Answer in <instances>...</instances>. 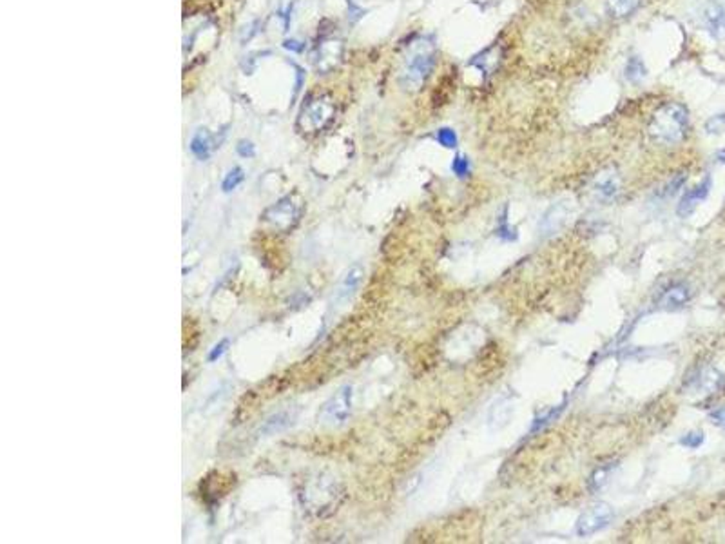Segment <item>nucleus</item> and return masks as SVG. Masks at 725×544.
<instances>
[{"mask_svg":"<svg viewBox=\"0 0 725 544\" xmlns=\"http://www.w3.org/2000/svg\"><path fill=\"white\" fill-rule=\"evenodd\" d=\"M435 62V44L428 36L414 40L403 56L399 82L406 91H417L430 76Z\"/></svg>","mask_w":725,"mask_h":544,"instance_id":"1","label":"nucleus"},{"mask_svg":"<svg viewBox=\"0 0 725 544\" xmlns=\"http://www.w3.org/2000/svg\"><path fill=\"white\" fill-rule=\"evenodd\" d=\"M687 133V111L680 104H666L656 111L649 124L651 138L664 146L682 142Z\"/></svg>","mask_w":725,"mask_h":544,"instance_id":"2","label":"nucleus"},{"mask_svg":"<svg viewBox=\"0 0 725 544\" xmlns=\"http://www.w3.org/2000/svg\"><path fill=\"white\" fill-rule=\"evenodd\" d=\"M334 115H336V106L330 96H314L309 102L303 104L296 127L303 134H318L330 126Z\"/></svg>","mask_w":725,"mask_h":544,"instance_id":"3","label":"nucleus"},{"mask_svg":"<svg viewBox=\"0 0 725 544\" xmlns=\"http://www.w3.org/2000/svg\"><path fill=\"white\" fill-rule=\"evenodd\" d=\"M301 218V201H296L292 196H285L269 207L263 213V221L278 233H289L298 225Z\"/></svg>","mask_w":725,"mask_h":544,"instance_id":"4","label":"nucleus"},{"mask_svg":"<svg viewBox=\"0 0 725 544\" xmlns=\"http://www.w3.org/2000/svg\"><path fill=\"white\" fill-rule=\"evenodd\" d=\"M352 405L354 388L350 385H345L323 405L321 412H319V421L326 426H332V428L343 426L352 415Z\"/></svg>","mask_w":725,"mask_h":544,"instance_id":"5","label":"nucleus"},{"mask_svg":"<svg viewBox=\"0 0 725 544\" xmlns=\"http://www.w3.org/2000/svg\"><path fill=\"white\" fill-rule=\"evenodd\" d=\"M613 519H615V512H613L611 505L602 501L595 503V505H591L588 510L580 513V517L576 519L575 533L579 537H591L595 533L602 532L604 528H608L613 523Z\"/></svg>","mask_w":725,"mask_h":544,"instance_id":"6","label":"nucleus"},{"mask_svg":"<svg viewBox=\"0 0 725 544\" xmlns=\"http://www.w3.org/2000/svg\"><path fill=\"white\" fill-rule=\"evenodd\" d=\"M698 20L713 39H725V4L718 0H709L698 11Z\"/></svg>","mask_w":725,"mask_h":544,"instance_id":"7","label":"nucleus"},{"mask_svg":"<svg viewBox=\"0 0 725 544\" xmlns=\"http://www.w3.org/2000/svg\"><path fill=\"white\" fill-rule=\"evenodd\" d=\"M569 213H571V207L568 206V201L553 203V206L544 213L542 220L539 221V233H541L542 236H551V234L559 233V231L568 223Z\"/></svg>","mask_w":725,"mask_h":544,"instance_id":"8","label":"nucleus"},{"mask_svg":"<svg viewBox=\"0 0 725 544\" xmlns=\"http://www.w3.org/2000/svg\"><path fill=\"white\" fill-rule=\"evenodd\" d=\"M725 387V378L720 371L713 367H706L698 372L689 383V388L693 394H716Z\"/></svg>","mask_w":725,"mask_h":544,"instance_id":"9","label":"nucleus"},{"mask_svg":"<svg viewBox=\"0 0 725 544\" xmlns=\"http://www.w3.org/2000/svg\"><path fill=\"white\" fill-rule=\"evenodd\" d=\"M343 55V44L339 40H326L318 46L316 55H314V66L321 75L332 71L334 67L339 64Z\"/></svg>","mask_w":725,"mask_h":544,"instance_id":"10","label":"nucleus"},{"mask_svg":"<svg viewBox=\"0 0 725 544\" xmlns=\"http://www.w3.org/2000/svg\"><path fill=\"white\" fill-rule=\"evenodd\" d=\"M363 276H365L363 267H361V265H352V267L345 272V276L341 278L339 285H337L334 301H336V303H346L349 300H352V296L357 292V288L361 287Z\"/></svg>","mask_w":725,"mask_h":544,"instance_id":"11","label":"nucleus"},{"mask_svg":"<svg viewBox=\"0 0 725 544\" xmlns=\"http://www.w3.org/2000/svg\"><path fill=\"white\" fill-rule=\"evenodd\" d=\"M691 300V291L687 285L676 283L671 285L666 292L659 300V307L664 308V311H679V308H684Z\"/></svg>","mask_w":725,"mask_h":544,"instance_id":"12","label":"nucleus"},{"mask_svg":"<svg viewBox=\"0 0 725 544\" xmlns=\"http://www.w3.org/2000/svg\"><path fill=\"white\" fill-rule=\"evenodd\" d=\"M620 189V178L616 174V171L608 169L602 171L600 174H596L595 181H593V191L599 194L604 200H611L613 196H616Z\"/></svg>","mask_w":725,"mask_h":544,"instance_id":"13","label":"nucleus"},{"mask_svg":"<svg viewBox=\"0 0 725 544\" xmlns=\"http://www.w3.org/2000/svg\"><path fill=\"white\" fill-rule=\"evenodd\" d=\"M709 189H711V178H706V180L700 183V186L694 187V189H691L689 193H686V196L682 198V201H680V206H679L680 216L682 218L689 216V214L696 209L698 203L706 200L707 194H709Z\"/></svg>","mask_w":725,"mask_h":544,"instance_id":"14","label":"nucleus"},{"mask_svg":"<svg viewBox=\"0 0 725 544\" xmlns=\"http://www.w3.org/2000/svg\"><path fill=\"white\" fill-rule=\"evenodd\" d=\"M212 149H214L212 134L209 133L207 129H198L196 134H194L191 140L192 154H194L198 160H207V158L211 156Z\"/></svg>","mask_w":725,"mask_h":544,"instance_id":"15","label":"nucleus"},{"mask_svg":"<svg viewBox=\"0 0 725 544\" xmlns=\"http://www.w3.org/2000/svg\"><path fill=\"white\" fill-rule=\"evenodd\" d=\"M514 412V406L508 399H499L494 406H491L490 412V425L494 428H502L506 423L510 421V415Z\"/></svg>","mask_w":725,"mask_h":544,"instance_id":"16","label":"nucleus"},{"mask_svg":"<svg viewBox=\"0 0 725 544\" xmlns=\"http://www.w3.org/2000/svg\"><path fill=\"white\" fill-rule=\"evenodd\" d=\"M613 470H615V466H613L611 463H609V465L599 466V468H596L595 472L589 475V485H588L589 490H591L593 493L600 492V490H602L604 486L609 483V478H611Z\"/></svg>","mask_w":725,"mask_h":544,"instance_id":"17","label":"nucleus"},{"mask_svg":"<svg viewBox=\"0 0 725 544\" xmlns=\"http://www.w3.org/2000/svg\"><path fill=\"white\" fill-rule=\"evenodd\" d=\"M292 419H294V415L290 414V412H279V414L272 415L271 419H267L265 421V425H263V432L265 434H274V432H279V430L286 428V426L292 425Z\"/></svg>","mask_w":725,"mask_h":544,"instance_id":"18","label":"nucleus"},{"mask_svg":"<svg viewBox=\"0 0 725 544\" xmlns=\"http://www.w3.org/2000/svg\"><path fill=\"white\" fill-rule=\"evenodd\" d=\"M646 75L647 71L642 60H640L639 56H631L626 66V79L633 84H639L640 80L646 79Z\"/></svg>","mask_w":725,"mask_h":544,"instance_id":"19","label":"nucleus"},{"mask_svg":"<svg viewBox=\"0 0 725 544\" xmlns=\"http://www.w3.org/2000/svg\"><path fill=\"white\" fill-rule=\"evenodd\" d=\"M640 0H608L609 11L615 16H627L639 8Z\"/></svg>","mask_w":725,"mask_h":544,"instance_id":"20","label":"nucleus"},{"mask_svg":"<svg viewBox=\"0 0 725 544\" xmlns=\"http://www.w3.org/2000/svg\"><path fill=\"white\" fill-rule=\"evenodd\" d=\"M245 174H244V169L241 167H234V169H231L227 173V176H225L224 183H221V189L225 191V193H229V191H234L236 187L244 181Z\"/></svg>","mask_w":725,"mask_h":544,"instance_id":"21","label":"nucleus"},{"mask_svg":"<svg viewBox=\"0 0 725 544\" xmlns=\"http://www.w3.org/2000/svg\"><path fill=\"white\" fill-rule=\"evenodd\" d=\"M495 49H488L484 55L477 56V59L474 60V66H477L481 71H491L495 67V64H497V55H495Z\"/></svg>","mask_w":725,"mask_h":544,"instance_id":"22","label":"nucleus"},{"mask_svg":"<svg viewBox=\"0 0 725 544\" xmlns=\"http://www.w3.org/2000/svg\"><path fill=\"white\" fill-rule=\"evenodd\" d=\"M437 140H439V143L443 147H448V149H454L455 146H457V134L454 133L451 129H439V133H437Z\"/></svg>","mask_w":725,"mask_h":544,"instance_id":"23","label":"nucleus"},{"mask_svg":"<svg viewBox=\"0 0 725 544\" xmlns=\"http://www.w3.org/2000/svg\"><path fill=\"white\" fill-rule=\"evenodd\" d=\"M704 443V434L702 432H689V434L684 435L682 439H680V445L686 446V448H698V446H702Z\"/></svg>","mask_w":725,"mask_h":544,"instance_id":"24","label":"nucleus"},{"mask_svg":"<svg viewBox=\"0 0 725 544\" xmlns=\"http://www.w3.org/2000/svg\"><path fill=\"white\" fill-rule=\"evenodd\" d=\"M451 171H454L457 176H466L468 171H470V162H468V158L455 156L454 162H451Z\"/></svg>","mask_w":725,"mask_h":544,"instance_id":"25","label":"nucleus"},{"mask_svg":"<svg viewBox=\"0 0 725 544\" xmlns=\"http://www.w3.org/2000/svg\"><path fill=\"white\" fill-rule=\"evenodd\" d=\"M561 410H562V406H559L557 410H555V408H551V410H549L546 415H542V418L535 419L534 430H539V428H542V426L549 425V423H551V421H555V419H557V415L561 414Z\"/></svg>","mask_w":725,"mask_h":544,"instance_id":"26","label":"nucleus"},{"mask_svg":"<svg viewBox=\"0 0 725 544\" xmlns=\"http://www.w3.org/2000/svg\"><path fill=\"white\" fill-rule=\"evenodd\" d=\"M707 131H709L711 134L724 133V131H725V116L724 115H718V116H714V119H711L709 122H707Z\"/></svg>","mask_w":725,"mask_h":544,"instance_id":"27","label":"nucleus"},{"mask_svg":"<svg viewBox=\"0 0 725 544\" xmlns=\"http://www.w3.org/2000/svg\"><path fill=\"white\" fill-rule=\"evenodd\" d=\"M254 146H252L251 142H247V140H241V142L238 143V154L239 156H244V158H252L254 156Z\"/></svg>","mask_w":725,"mask_h":544,"instance_id":"28","label":"nucleus"},{"mask_svg":"<svg viewBox=\"0 0 725 544\" xmlns=\"http://www.w3.org/2000/svg\"><path fill=\"white\" fill-rule=\"evenodd\" d=\"M709 418L714 425L720 426V428H725V408L724 406H720V408H716V410L711 412Z\"/></svg>","mask_w":725,"mask_h":544,"instance_id":"29","label":"nucleus"},{"mask_svg":"<svg viewBox=\"0 0 725 544\" xmlns=\"http://www.w3.org/2000/svg\"><path fill=\"white\" fill-rule=\"evenodd\" d=\"M227 345H229L227 339H224V341H221L220 345H216L214 351H212V352H211V356H209V361H214L216 358H220V356L224 354V352H225V347H227Z\"/></svg>","mask_w":725,"mask_h":544,"instance_id":"30","label":"nucleus"},{"mask_svg":"<svg viewBox=\"0 0 725 544\" xmlns=\"http://www.w3.org/2000/svg\"><path fill=\"white\" fill-rule=\"evenodd\" d=\"M283 48L290 49V51H301L303 46L298 40H285V42H283Z\"/></svg>","mask_w":725,"mask_h":544,"instance_id":"31","label":"nucleus"},{"mask_svg":"<svg viewBox=\"0 0 725 544\" xmlns=\"http://www.w3.org/2000/svg\"><path fill=\"white\" fill-rule=\"evenodd\" d=\"M720 158H721V162H725V151H721V153H720Z\"/></svg>","mask_w":725,"mask_h":544,"instance_id":"32","label":"nucleus"}]
</instances>
